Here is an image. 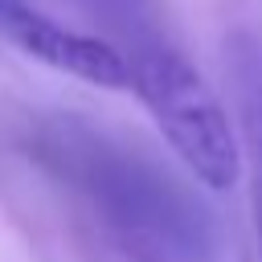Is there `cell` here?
I'll return each instance as SVG.
<instances>
[{"label": "cell", "mask_w": 262, "mask_h": 262, "mask_svg": "<svg viewBox=\"0 0 262 262\" xmlns=\"http://www.w3.org/2000/svg\"><path fill=\"white\" fill-rule=\"evenodd\" d=\"M29 156L127 262L213 258V221L188 188L106 131L82 119H49L33 131Z\"/></svg>", "instance_id": "obj_1"}, {"label": "cell", "mask_w": 262, "mask_h": 262, "mask_svg": "<svg viewBox=\"0 0 262 262\" xmlns=\"http://www.w3.org/2000/svg\"><path fill=\"white\" fill-rule=\"evenodd\" d=\"M127 90L139 94L160 135L205 188H233L242 176V147L213 86L172 41L143 33L135 20L127 29Z\"/></svg>", "instance_id": "obj_2"}, {"label": "cell", "mask_w": 262, "mask_h": 262, "mask_svg": "<svg viewBox=\"0 0 262 262\" xmlns=\"http://www.w3.org/2000/svg\"><path fill=\"white\" fill-rule=\"evenodd\" d=\"M0 37L12 41L20 53L37 57L41 66L61 70L78 82H90L98 90H127V61L111 41L78 33L33 8L29 0H0Z\"/></svg>", "instance_id": "obj_3"}, {"label": "cell", "mask_w": 262, "mask_h": 262, "mask_svg": "<svg viewBox=\"0 0 262 262\" xmlns=\"http://www.w3.org/2000/svg\"><path fill=\"white\" fill-rule=\"evenodd\" d=\"M237 111H242V135L250 156V201H254V233H258V258H262V41L254 33H233L225 45Z\"/></svg>", "instance_id": "obj_4"}]
</instances>
